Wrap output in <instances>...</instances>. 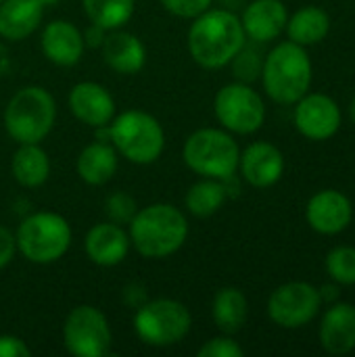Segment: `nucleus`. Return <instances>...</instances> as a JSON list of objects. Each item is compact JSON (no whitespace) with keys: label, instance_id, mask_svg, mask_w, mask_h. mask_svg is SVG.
<instances>
[{"label":"nucleus","instance_id":"nucleus-1","mask_svg":"<svg viewBox=\"0 0 355 357\" xmlns=\"http://www.w3.org/2000/svg\"><path fill=\"white\" fill-rule=\"evenodd\" d=\"M245 46V29L241 19L230 10H205L195 17L188 29L190 56L205 69H218L232 61Z\"/></svg>","mask_w":355,"mask_h":357},{"label":"nucleus","instance_id":"nucleus-2","mask_svg":"<svg viewBox=\"0 0 355 357\" xmlns=\"http://www.w3.org/2000/svg\"><path fill=\"white\" fill-rule=\"evenodd\" d=\"M188 236L186 215L167 203H155L140 211L130 222V243L142 257L163 259L174 255Z\"/></svg>","mask_w":355,"mask_h":357},{"label":"nucleus","instance_id":"nucleus-3","mask_svg":"<svg viewBox=\"0 0 355 357\" xmlns=\"http://www.w3.org/2000/svg\"><path fill=\"white\" fill-rule=\"evenodd\" d=\"M262 79L268 96L280 105L297 102L312 84V61L295 42L278 44L264 61Z\"/></svg>","mask_w":355,"mask_h":357},{"label":"nucleus","instance_id":"nucleus-4","mask_svg":"<svg viewBox=\"0 0 355 357\" xmlns=\"http://www.w3.org/2000/svg\"><path fill=\"white\" fill-rule=\"evenodd\" d=\"M56 119V105L48 90L42 86H25L13 94L4 109V126L13 140L19 144L42 142Z\"/></svg>","mask_w":355,"mask_h":357},{"label":"nucleus","instance_id":"nucleus-5","mask_svg":"<svg viewBox=\"0 0 355 357\" xmlns=\"http://www.w3.org/2000/svg\"><path fill=\"white\" fill-rule=\"evenodd\" d=\"M111 144L115 151L132 163L149 165L157 161L165 146V134L161 123L144 111H123L113 117Z\"/></svg>","mask_w":355,"mask_h":357},{"label":"nucleus","instance_id":"nucleus-6","mask_svg":"<svg viewBox=\"0 0 355 357\" xmlns=\"http://www.w3.org/2000/svg\"><path fill=\"white\" fill-rule=\"evenodd\" d=\"M17 249L31 264L59 261L71 245L69 222L52 211H40L25 218L17 230Z\"/></svg>","mask_w":355,"mask_h":357},{"label":"nucleus","instance_id":"nucleus-7","mask_svg":"<svg viewBox=\"0 0 355 357\" xmlns=\"http://www.w3.org/2000/svg\"><path fill=\"white\" fill-rule=\"evenodd\" d=\"M182 157L195 174L203 178L224 180L236 172L241 151L230 134L216 128H203L188 136Z\"/></svg>","mask_w":355,"mask_h":357},{"label":"nucleus","instance_id":"nucleus-8","mask_svg":"<svg viewBox=\"0 0 355 357\" xmlns=\"http://www.w3.org/2000/svg\"><path fill=\"white\" fill-rule=\"evenodd\" d=\"M190 312L174 299L144 301L134 316V331L142 343L153 347H169L190 333Z\"/></svg>","mask_w":355,"mask_h":357},{"label":"nucleus","instance_id":"nucleus-9","mask_svg":"<svg viewBox=\"0 0 355 357\" xmlns=\"http://www.w3.org/2000/svg\"><path fill=\"white\" fill-rule=\"evenodd\" d=\"M63 343L77 357H103L111 351V328L103 312L92 305H77L63 324Z\"/></svg>","mask_w":355,"mask_h":357},{"label":"nucleus","instance_id":"nucleus-10","mask_svg":"<svg viewBox=\"0 0 355 357\" xmlns=\"http://www.w3.org/2000/svg\"><path fill=\"white\" fill-rule=\"evenodd\" d=\"M213 111L220 123L236 134H253L266 119L262 96L243 82L224 86L213 100Z\"/></svg>","mask_w":355,"mask_h":357},{"label":"nucleus","instance_id":"nucleus-11","mask_svg":"<svg viewBox=\"0 0 355 357\" xmlns=\"http://www.w3.org/2000/svg\"><path fill=\"white\" fill-rule=\"evenodd\" d=\"M320 303V291L312 284L287 282L270 295L268 314L282 328H301L318 314Z\"/></svg>","mask_w":355,"mask_h":357},{"label":"nucleus","instance_id":"nucleus-12","mask_svg":"<svg viewBox=\"0 0 355 357\" xmlns=\"http://www.w3.org/2000/svg\"><path fill=\"white\" fill-rule=\"evenodd\" d=\"M295 126L310 140H326L341 126V109L326 94L301 96L295 107Z\"/></svg>","mask_w":355,"mask_h":357},{"label":"nucleus","instance_id":"nucleus-13","mask_svg":"<svg viewBox=\"0 0 355 357\" xmlns=\"http://www.w3.org/2000/svg\"><path fill=\"white\" fill-rule=\"evenodd\" d=\"M69 107L73 115L92 126H107L115 117V100L109 90L96 82H80L69 92Z\"/></svg>","mask_w":355,"mask_h":357},{"label":"nucleus","instance_id":"nucleus-14","mask_svg":"<svg viewBox=\"0 0 355 357\" xmlns=\"http://www.w3.org/2000/svg\"><path fill=\"white\" fill-rule=\"evenodd\" d=\"M305 218L316 232L339 234L352 222V203L339 190H322L310 199Z\"/></svg>","mask_w":355,"mask_h":357},{"label":"nucleus","instance_id":"nucleus-15","mask_svg":"<svg viewBox=\"0 0 355 357\" xmlns=\"http://www.w3.org/2000/svg\"><path fill=\"white\" fill-rule=\"evenodd\" d=\"M84 33L65 19L50 21L42 31V52L59 67L75 65L84 54Z\"/></svg>","mask_w":355,"mask_h":357},{"label":"nucleus","instance_id":"nucleus-16","mask_svg":"<svg viewBox=\"0 0 355 357\" xmlns=\"http://www.w3.org/2000/svg\"><path fill=\"white\" fill-rule=\"evenodd\" d=\"M243 178L255 188H268L276 184L285 172L282 153L270 142H253L239 159Z\"/></svg>","mask_w":355,"mask_h":357},{"label":"nucleus","instance_id":"nucleus-17","mask_svg":"<svg viewBox=\"0 0 355 357\" xmlns=\"http://www.w3.org/2000/svg\"><path fill=\"white\" fill-rule=\"evenodd\" d=\"M84 249L92 264L111 268L126 259L130 251V234H126V230L115 222L96 224L86 234Z\"/></svg>","mask_w":355,"mask_h":357},{"label":"nucleus","instance_id":"nucleus-18","mask_svg":"<svg viewBox=\"0 0 355 357\" xmlns=\"http://www.w3.org/2000/svg\"><path fill=\"white\" fill-rule=\"evenodd\" d=\"M287 8L280 0H253L243 13V29L255 42H270L287 27Z\"/></svg>","mask_w":355,"mask_h":357},{"label":"nucleus","instance_id":"nucleus-19","mask_svg":"<svg viewBox=\"0 0 355 357\" xmlns=\"http://www.w3.org/2000/svg\"><path fill=\"white\" fill-rule=\"evenodd\" d=\"M100 48H103L105 63L117 73L132 75L144 67L146 50H144V44L140 42V38L134 33L111 29V33L105 36Z\"/></svg>","mask_w":355,"mask_h":357},{"label":"nucleus","instance_id":"nucleus-20","mask_svg":"<svg viewBox=\"0 0 355 357\" xmlns=\"http://www.w3.org/2000/svg\"><path fill=\"white\" fill-rule=\"evenodd\" d=\"M44 4L40 0H2L0 36L10 42L29 38L42 23Z\"/></svg>","mask_w":355,"mask_h":357},{"label":"nucleus","instance_id":"nucleus-21","mask_svg":"<svg viewBox=\"0 0 355 357\" xmlns=\"http://www.w3.org/2000/svg\"><path fill=\"white\" fill-rule=\"evenodd\" d=\"M320 343L331 356H345L355 347V307L337 303L331 307L320 326Z\"/></svg>","mask_w":355,"mask_h":357},{"label":"nucleus","instance_id":"nucleus-22","mask_svg":"<svg viewBox=\"0 0 355 357\" xmlns=\"http://www.w3.org/2000/svg\"><path fill=\"white\" fill-rule=\"evenodd\" d=\"M117 172V151L111 142L96 140L88 144L77 157V174L86 184H107Z\"/></svg>","mask_w":355,"mask_h":357},{"label":"nucleus","instance_id":"nucleus-23","mask_svg":"<svg viewBox=\"0 0 355 357\" xmlns=\"http://www.w3.org/2000/svg\"><path fill=\"white\" fill-rule=\"evenodd\" d=\"M10 169L21 186L38 188L50 176V159L38 144H21L13 155Z\"/></svg>","mask_w":355,"mask_h":357},{"label":"nucleus","instance_id":"nucleus-24","mask_svg":"<svg viewBox=\"0 0 355 357\" xmlns=\"http://www.w3.org/2000/svg\"><path fill=\"white\" fill-rule=\"evenodd\" d=\"M247 314H249V305H247L245 295L239 289L226 287L216 293L213 305H211V316H213L216 326L222 333H226V335L239 333L247 322Z\"/></svg>","mask_w":355,"mask_h":357},{"label":"nucleus","instance_id":"nucleus-25","mask_svg":"<svg viewBox=\"0 0 355 357\" xmlns=\"http://www.w3.org/2000/svg\"><path fill=\"white\" fill-rule=\"evenodd\" d=\"M328 29H331V19L318 6H303L287 21L289 38L299 46L318 44L320 40L326 38Z\"/></svg>","mask_w":355,"mask_h":357},{"label":"nucleus","instance_id":"nucleus-26","mask_svg":"<svg viewBox=\"0 0 355 357\" xmlns=\"http://www.w3.org/2000/svg\"><path fill=\"white\" fill-rule=\"evenodd\" d=\"M82 6L94 25L111 31L119 29L132 19L136 0H82Z\"/></svg>","mask_w":355,"mask_h":357},{"label":"nucleus","instance_id":"nucleus-27","mask_svg":"<svg viewBox=\"0 0 355 357\" xmlns=\"http://www.w3.org/2000/svg\"><path fill=\"white\" fill-rule=\"evenodd\" d=\"M226 199H228V195H226V188H224L222 180L205 178V180L190 186V190L184 197V203H186V209L192 215L209 218L216 211H220V207L224 205Z\"/></svg>","mask_w":355,"mask_h":357},{"label":"nucleus","instance_id":"nucleus-28","mask_svg":"<svg viewBox=\"0 0 355 357\" xmlns=\"http://www.w3.org/2000/svg\"><path fill=\"white\" fill-rule=\"evenodd\" d=\"M326 272L339 284H355V249L337 247L326 257Z\"/></svg>","mask_w":355,"mask_h":357},{"label":"nucleus","instance_id":"nucleus-29","mask_svg":"<svg viewBox=\"0 0 355 357\" xmlns=\"http://www.w3.org/2000/svg\"><path fill=\"white\" fill-rule=\"evenodd\" d=\"M232 73L239 82L243 84H251L255 82L259 75H262V69H264V61L259 56L257 50L249 48V46H243L234 56H232Z\"/></svg>","mask_w":355,"mask_h":357},{"label":"nucleus","instance_id":"nucleus-30","mask_svg":"<svg viewBox=\"0 0 355 357\" xmlns=\"http://www.w3.org/2000/svg\"><path fill=\"white\" fill-rule=\"evenodd\" d=\"M136 201L128 192H113L107 199V215L115 224H130L136 215Z\"/></svg>","mask_w":355,"mask_h":357},{"label":"nucleus","instance_id":"nucleus-31","mask_svg":"<svg viewBox=\"0 0 355 357\" xmlns=\"http://www.w3.org/2000/svg\"><path fill=\"white\" fill-rule=\"evenodd\" d=\"M243 354L241 345L230 337H216L199 349L201 357H243Z\"/></svg>","mask_w":355,"mask_h":357},{"label":"nucleus","instance_id":"nucleus-32","mask_svg":"<svg viewBox=\"0 0 355 357\" xmlns=\"http://www.w3.org/2000/svg\"><path fill=\"white\" fill-rule=\"evenodd\" d=\"M213 0H161V4L165 6V10H169L176 17H184V19H195L201 13H205L211 6Z\"/></svg>","mask_w":355,"mask_h":357},{"label":"nucleus","instance_id":"nucleus-33","mask_svg":"<svg viewBox=\"0 0 355 357\" xmlns=\"http://www.w3.org/2000/svg\"><path fill=\"white\" fill-rule=\"evenodd\" d=\"M31 349L23 339L13 335H0V357H29Z\"/></svg>","mask_w":355,"mask_h":357},{"label":"nucleus","instance_id":"nucleus-34","mask_svg":"<svg viewBox=\"0 0 355 357\" xmlns=\"http://www.w3.org/2000/svg\"><path fill=\"white\" fill-rule=\"evenodd\" d=\"M15 253H17V238L6 228L0 226V270L13 261Z\"/></svg>","mask_w":355,"mask_h":357},{"label":"nucleus","instance_id":"nucleus-35","mask_svg":"<svg viewBox=\"0 0 355 357\" xmlns=\"http://www.w3.org/2000/svg\"><path fill=\"white\" fill-rule=\"evenodd\" d=\"M103 40H105V29L98 27V25H94V23H92V25L86 29V33H84V42H86L88 46H100Z\"/></svg>","mask_w":355,"mask_h":357},{"label":"nucleus","instance_id":"nucleus-36","mask_svg":"<svg viewBox=\"0 0 355 357\" xmlns=\"http://www.w3.org/2000/svg\"><path fill=\"white\" fill-rule=\"evenodd\" d=\"M339 297V289L337 287H322L320 291V299L322 301H335Z\"/></svg>","mask_w":355,"mask_h":357},{"label":"nucleus","instance_id":"nucleus-37","mask_svg":"<svg viewBox=\"0 0 355 357\" xmlns=\"http://www.w3.org/2000/svg\"><path fill=\"white\" fill-rule=\"evenodd\" d=\"M349 113H352V119H354L355 123V98L352 100V107H349Z\"/></svg>","mask_w":355,"mask_h":357},{"label":"nucleus","instance_id":"nucleus-38","mask_svg":"<svg viewBox=\"0 0 355 357\" xmlns=\"http://www.w3.org/2000/svg\"><path fill=\"white\" fill-rule=\"evenodd\" d=\"M40 2H42V4L46 6V4H54V2H59V0H40Z\"/></svg>","mask_w":355,"mask_h":357},{"label":"nucleus","instance_id":"nucleus-39","mask_svg":"<svg viewBox=\"0 0 355 357\" xmlns=\"http://www.w3.org/2000/svg\"><path fill=\"white\" fill-rule=\"evenodd\" d=\"M0 2H2V0H0Z\"/></svg>","mask_w":355,"mask_h":357}]
</instances>
